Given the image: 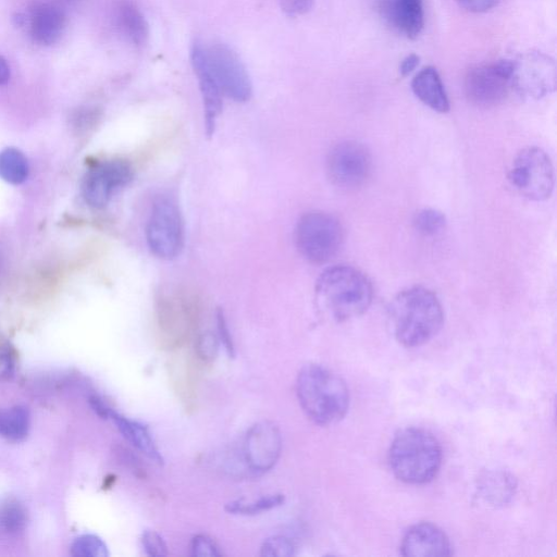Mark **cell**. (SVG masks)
I'll return each instance as SVG.
<instances>
[{
	"label": "cell",
	"instance_id": "obj_1",
	"mask_svg": "<svg viewBox=\"0 0 557 557\" xmlns=\"http://www.w3.org/2000/svg\"><path fill=\"white\" fill-rule=\"evenodd\" d=\"M389 319L395 339L405 348L413 349L437 336L444 323V312L435 293L414 287L394 297Z\"/></svg>",
	"mask_w": 557,
	"mask_h": 557
},
{
	"label": "cell",
	"instance_id": "obj_2",
	"mask_svg": "<svg viewBox=\"0 0 557 557\" xmlns=\"http://www.w3.org/2000/svg\"><path fill=\"white\" fill-rule=\"evenodd\" d=\"M315 292L321 311L337 323L362 316L374 300L368 277L345 265L326 269L317 280Z\"/></svg>",
	"mask_w": 557,
	"mask_h": 557
},
{
	"label": "cell",
	"instance_id": "obj_3",
	"mask_svg": "<svg viewBox=\"0 0 557 557\" xmlns=\"http://www.w3.org/2000/svg\"><path fill=\"white\" fill-rule=\"evenodd\" d=\"M296 394L307 417L317 425L337 424L349 412L348 386L324 366H304L296 379Z\"/></svg>",
	"mask_w": 557,
	"mask_h": 557
},
{
	"label": "cell",
	"instance_id": "obj_4",
	"mask_svg": "<svg viewBox=\"0 0 557 557\" xmlns=\"http://www.w3.org/2000/svg\"><path fill=\"white\" fill-rule=\"evenodd\" d=\"M442 460L438 439L420 428H407L399 432L389 451L392 473L408 485H425L435 479Z\"/></svg>",
	"mask_w": 557,
	"mask_h": 557
},
{
	"label": "cell",
	"instance_id": "obj_5",
	"mask_svg": "<svg viewBox=\"0 0 557 557\" xmlns=\"http://www.w3.org/2000/svg\"><path fill=\"white\" fill-rule=\"evenodd\" d=\"M343 240L340 220L329 213L313 210L297 222L296 247L309 263L320 265L331 261L340 252Z\"/></svg>",
	"mask_w": 557,
	"mask_h": 557
},
{
	"label": "cell",
	"instance_id": "obj_6",
	"mask_svg": "<svg viewBox=\"0 0 557 557\" xmlns=\"http://www.w3.org/2000/svg\"><path fill=\"white\" fill-rule=\"evenodd\" d=\"M146 239L151 252L160 259L170 261L180 255L184 245V224L175 198L165 194L155 198Z\"/></svg>",
	"mask_w": 557,
	"mask_h": 557
},
{
	"label": "cell",
	"instance_id": "obj_7",
	"mask_svg": "<svg viewBox=\"0 0 557 557\" xmlns=\"http://www.w3.org/2000/svg\"><path fill=\"white\" fill-rule=\"evenodd\" d=\"M509 180L517 192L530 201L542 202L551 197L555 175L550 156L540 147H527L515 157Z\"/></svg>",
	"mask_w": 557,
	"mask_h": 557
},
{
	"label": "cell",
	"instance_id": "obj_8",
	"mask_svg": "<svg viewBox=\"0 0 557 557\" xmlns=\"http://www.w3.org/2000/svg\"><path fill=\"white\" fill-rule=\"evenodd\" d=\"M513 60H499L469 70L465 93L470 103L479 107L501 104L513 90Z\"/></svg>",
	"mask_w": 557,
	"mask_h": 557
},
{
	"label": "cell",
	"instance_id": "obj_9",
	"mask_svg": "<svg viewBox=\"0 0 557 557\" xmlns=\"http://www.w3.org/2000/svg\"><path fill=\"white\" fill-rule=\"evenodd\" d=\"M208 68L222 94L233 101L245 103L252 97L253 86L240 57L226 44L204 46Z\"/></svg>",
	"mask_w": 557,
	"mask_h": 557
},
{
	"label": "cell",
	"instance_id": "obj_10",
	"mask_svg": "<svg viewBox=\"0 0 557 557\" xmlns=\"http://www.w3.org/2000/svg\"><path fill=\"white\" fill-rule=\"evenodd\" d=\"M330 180L342 189L362 187L370 176L371 156L367 147L355 141L337 144L327 158Z\"/></svg>",
	"mask_w": 557,
	"mask_h": 557
},
{
	"label": "cell",
	"instance_id": "obj_11",
	"mask_svg": "<svg viewBox=\"0 0 557 557\" xmlns=\"http://www.w3.org/2000/svg\"><path fill=\"white\" fill-rule=\"evenodd\" d=\"M513 90L529 99H541L556 88L554 60L539 52H530L513 60Z\"/></svg>",
	"mask_w": 557,
	"mask_h": 557
},
{
	"label": "cell",
	"instance_id": "obj_12",
	"mask_svg": "<svg viewBox=\"0 0 557 557\" xmlns=\"http://www.w3.org/2000/svg\"><path fill=\"white\" fill-rule=\"evenodd\" d=\"M282 436L279 427L269 420L256 423L243 440L244 464L255 476H261L274 468L282 452Z\"/></svg>",
	"mask_w": 557,
	"mask_h": 557
},
{
	"label": "cell",
	"instance_id": "obj_13",
	"mask_svg": "<svg viewBox=\"0 0 557 557\" xmlns=\"http://www.w3.org/2000/svg\"><path fill=\"white\" fill-rule=\"evenodd\" d=\"M132 177V167L126 160L114 159L97 164L89 171L83 182L85 202L97 209L104 208L114 193L125 187Z\"/></svg>",
	"mask_w": 557,
	"mask_h": 557
},
{
	"label": "cell",
	"instance_id": "obj_14",
	"mask_svg": "<svg viewBox=\"0 0 557 557\" xmlns=\"http://www.w3.org/2000/svg\"><path fill=\"white\" fill-rule=\"evenodd\" d=\"M190 294L173 290L158 301V324L160 330L181 341L191 331L197 319V305Z\"/></svg>",
	"mask_w": 557,
	"mask_h": 557
},
{
	"label": "cell",
	"instance_id": "obj_15",
	"mask_svg": "<svg viewBox=\"0 0 557 557\" xmlns=\"http://www.w3.org/2000/svg\"><path fill=\"white\" fill-rule=\"evenodd\" d=\"M378 10L383 21L408 40L418 39L424 30L423 0H379Z\"/></svg>",
	"mask_w": 557,
	"mask_h": 557
},
{
	"label": "cell",
	"instance_id": "obj_16",
	"mask_svg": "<svg viewBox=\"0 0 557 557\" xmlns=\"http://www.w3.org/2000/svg\"><path fill=\"white\" fill-rule=\"evenodd\" d=\"M452 549L447 534L431 523H420L408 529L401 543V554L406 557L451 556Z\"/></svg>",
	"mask_w": 557,
	"mask_h": 557
},
{
	"label": "cell",
	"instance_id": "obj_17",
	"mask_svg": "<svg viewBox=\"0 0 557 557\" xmlns=\"http://www.w3.org/2000/svg\"><path fill=\"white\" fill-rule=\"evenodd\" d=\"M191 59L194 71L200 82L203 97L205 125L208 136L213 135L216 122L222 111V92L205 58L204 45L196 41L192 46Z\"/></svg>",
	"mask_w": 557,
	"mask_h": 557
},
{
	"label": "cell",
	"instance_id": "obj_18",
	"mask_svg": "<svg viewBox=\"0 0 557 557\" xmlns=\"http://www.w3.org/2000/svg\"><path fill=\"white\" fill-rule=\"evenodd\" d=\"M517 480L507 470L488 469L476 482L479 499L492 507H504L512 503L517 492Z\"/></svg>",
	"mask_w": 557,
	"mask_h": 557
},
{
	"label": "cell",
	"instance_id": "obj_19",
	"mask_svg": "<svg viewBox=\"0 0 557 557\" xmlns=\"http://www.w3.org/2000/svg\"><path fill=\"white\" fill-rule=\"evenodd\" d=\"M67 17L63 9L52 4L34 6L30 30L34 42L43 46L56 44L66 29Z\"/></svg>",
	"mask_w": 557,
	"mask_h": 557
},
{
	"label": "cell",
	"instance_id": "obj_20",
	"mask_svg": "<svg viewBox=\"0 0 557 557\" xmlns=\"http://www.w3.org/2000/svg\"><path fill=\"white\" fill-rule=\"evenodd\" d=\"M412 90L420 102L438 113L450 110V101L436 68L427 67L420 71L412 82Z\"/></svg>",
	"mask_w": 557,
	"mask_h": 557
},
{
	"label": "cell",
	"instance_id": "obj_21",
	"mask_svg": "<svg viewBox=\"0 0 557 557\" xmlns=\"http://www.w3.org/2000/svg\"><path fill=\"white\" fill-rule=\"evenodd\" d=\"M109 419L113 420L121 435L125 437L136 450H139L148 459L158 465L164 464V457L159 452L157 445L148 428L135 420L121 416L114 410L110 412Z\"/></svg>",
	"mask_w": 557,
	"mask_h": 557
},
{
	"label": "cell",
	"instance_id": "obj_22",
	"mask_svg": "<svg viewBox=\"0 0 557 557\" xmlns=\"http://www.w3.org/2000/svg\"><path fill=\"white\" fill-rule=\"evenodd\" d=\"M118 28L136 47H143L150 36V29L141 10L130 0H121L116 8Z\"/></svg>",
	"mask_w": 557,
	"mask_h": 557
},
{
	"label": "cell",
	"instance_id": "obj_23",
	"mask_svg": "<svg viewBox=\"0 0 557 557\" xmlns=\"http://www.w3.org/2000/svg\"><path fill=\"white\" fill-rule=\"evenodd\" d=\"M30 429L27 407L0 408V437L12 442L26 439Z\"/></svg>",
	"mask_w": 557,
	"mask_h": 557
},
{
	"label": "cell",
	"instance_id": "obj_24",
	"mask_svg": "<svg viewBox=\"0 0 557 557\" xmlns=\"http://www.w3.org/2000/svg\"><path fill=\"white\" fill-rule=\"evenodd\" d=\"M29 176V164L17 148H6L0 152V178L4 181L19 185Z\"/></svg>",
	"mask_w": 557,
	"mask_h": 557
},
{
	"label": "cell",
	"instance_id": "obj_25",
	"mask_svg": "<svg viewBox=\"0 0 557 557\" xmlns=\"http://www.w3.org/2000/svg\"><path fill=\"white\" fill-rule=\"evenodd\" d=\"M284 502H286V497L283 494H269L251 502L245 500L232 501L226 505V512L232 515L255 516L277 509Z\"/></svg>",
	"mask_w": 557,
	"mask_h": 557
},
{
	"label": "cell",
	"instance_id": "obj_26",
	"mask_svg": "<svg viewBox=\"0 0 557 557\" xmlns=\"http://www.w3.org/2000/svg\"><path fill=\"white\" fill-rule=\"evenodd\" d=\"M27 524V512L16 500H6L0 504V529L10 535H16Z\"/></svg>",
	"mask_w": 557,
	"mask_h": 557
},
{
	"label": "cell",
	"instance_id": "obj_27",
	"mask_svg": "<svg viewBox=\"0 0 557 557\" xmlns=\"http://www.w3.org/2000/svg\"><path fill=\"white\" fill-rule=\"evenodd\" d=\"M413 224L418 233L425 237H435L447 226V218L437 209L426 208L415 215Z\"/></svg>",
	"mask_w": 557,
	"mask_h": 557
},
{
	"label": "cell",
	"instance_id": "obj_28",
	"mask_svg": "<svg viewBox=\"0 0 557 557\" xmlns=\"http://www.w3.org/2000/svg\"><path fill=\"white\" fill-rule=\"evenodd\" d=\"M71 554L76 557H107L106 543L95 535H83L73 542Z\"/></svg>",
	"mask_w": 557,
	"mask_h": 557
},
{
	"label": "cell",
	"instance_id": "obj_29",
	"mask_svg": "<svg viewBox=\"0 0 557 557\" xmlns=\"http://www.w3.org/2000/svg\"><path fill=\"white\" fill-rule=\"evenodd\" d=\"M17 362L15 346L0 334V381H9L15 377Z\"/></svg>",
	"mask_w": 557,
	"mask_h": 557
},
{
	"label": "cell",
	"instance_id": "obj_30",
	"mask_svg": "<svg viewBox=\"0 0 557 557\" xmlns=\"http://www.w3.org/2000/svg\"><path fill=\"white\" fill-rule=\"evenodd\" d=\"M296 544L284 536L271 537L264 541L261 555L264 557H290L296 555Z\"/></svg>",
	"mask_w": 557,
	"mask_h": 557
},
{
	"label": "cell",
	"instance_id": "obj_31",
	"mask_svg": "<svg viewBox=\"0 0 557 557\" xmlns=\"http://www.w3.org/2000/svg\"><path fill=\"white\" fill-rule=\"evenodd\" d=\"M195 351L203 362H214L219 352V338L210 332L202 334L196 340Z\"/></svg>",
	"mask_w": 557,
	"mask_h": 557
},
{
	"label": "cell",
	"instance_id": "obj_32",
	"mask_svg": "<svg viewBox=\"0 0 557 557\" xmlns=\"http://www.w3.org/2000/svg\"><path fill=\"white\" fill-rule=\"evenodd\" d=\"M102 110L98 107H84L76 111L72 116L74 127L79 130H86L97 125L102 118Z\"/></svg>",
	"mask_w": 557,
	"mask_h": 557
},
{
	"label": "cell",
	"instance_id": "obj_33",
	"mask_svg": "<svg viewBox=\"0 0 557 557\" xmlns=\"http://www.w3.org/2000/svg\"><path fill=\"white\" fill-rule=\"evenodd\" d=\"M141 542L147 555L167 556L169 554L167 543L164 538L154 530H145Z\"/></svg>",
	"mask_w": 557,
	"mask_h": 557
},
{
	"label": "cell",
	"instance_id": "obj_34",
	"mask_svg": "<svg viewBox=\"0 0 557 557\" xmlns=\"http://www.w3.org/2000/svg\"><path fill=\"white\" fill-rule=\"evenodd\" d=\"M191 554L196 557L222 556L218 544L212 538L205 535H198L193 538L191 543Z\"/></svg>",
	"mask_w": 557,
	"mask_h": 557
},
{
	"label": "cell",
	"instance_id": "obj_35",
	"mask_svg": "<svg viewBox=\"0 0 557 557\" xmlns=\"http://www.w3.org/2000/svg\"><path fill=\"white\" fill-rule=\"evenodd\" d=\"M315 0H280L281 8L290 17L306 15L314 6Z\"/></svg>",
	"mask_w": 557,
	"mask_h": 557
},
{
	"label": "cell",
	"instance_id": "obj_36",
	"mask_svg": "<svg viewBox=\"0 0 557 557\" xmlns=\"http://www.w3.org/2000/svg\"><path fill=\"white\" fill-rule=\"evenodd\" d=\"M461 8L474 12V14H484L497 7L502 0H455Z\"/></svg>",
	"mask_w": 557,
	"mask_h": 557
},
{
	"label": "cell",
	"instance_id": "obj_37",
	"mask_svg": "<svg viewBox=\"0 0 557 557\" xmlns=\"http://www.w3.org/2000/svg\"><path fill=\"white\" fill-rule=\"evenodd\" d=\"M218 320V333H219V340L224 344L225 349L230 357H234V344L231 337V333L229 331L227 321L225 318L224 313L221 311L218 312L217 316Z\"/></svg>",
	"mask_w": 557,
	"mask_h": 557
},
{
	"label": "cell",
	"instance_id": "obj_38",
	"mask_svg": "<svg viewBox=\"0 0 557 557\" xmlns=\"http://www.w3.org/2000/svg\"><path fill=\"white\" fill-rule=\"evenodd\" d=\"M419 61L420 58L415 54L408 55L404 58L400 66L401 76L404 78L410 76V74L418 67Z\"/></svg>",
	"mask_w": 557,
	"mask_h": 557
},
{
	"label": "cell",
	"instance_id": "obj_39",
	"mask_svg": "<svg viewBox=\"0 0 557 557\" xmlns=\"http://www.w3.org/2000/svg\"><path fill=\"white\" fill-rule=\"evenodd\" d=\"M90 403L91 406L93 407V410L97 413V415L103 418H109L110 412L113 411V408L108 406L104 402V400L99 398V396L96 395L92 396V398L90 399Z\"/></svg>",
	"mask_w": 557,
	"mask_h": 557
},
{
	"label": "cell",
	"instance_id": "obj_40",
	"mask_svg": "<svg viewBox=\"0 0 557 557\" xmlns=\"http://www.w3.org/2000/svg\"><path fill=\"white\" fill-rule=\"evenodd\" d=\"M10 79V67L7 60L0 56V85H5Z\"/></svg>",
	"mask_w": 557,
	"mask_h": 557
}]
</instances>
